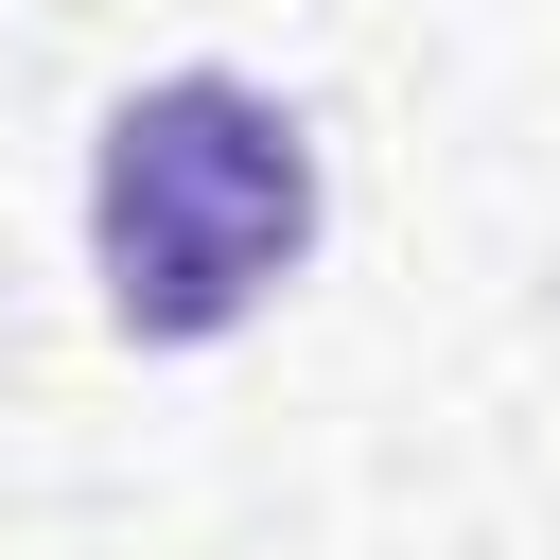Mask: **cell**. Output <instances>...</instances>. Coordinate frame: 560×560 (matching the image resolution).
Masks as SVG:
<instances>
[{
    "label": "cell",
    "mask_w": 560,
    "mask_h": 560,
    "mask_svg": "<svg viewBox=\"0 0 560 560\" xmlns=\"http://www.w3.org/2000/svg\"><path fill=\"white\" fill-rule=\"evenodd\" d=\"M315 262V122L245 70H158L105 105L88 158V280L140 350H210L245 332L280 280Z\"/></svg>",
    "instance_id": "1"
}]
</instances>
